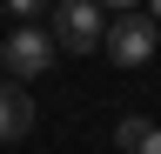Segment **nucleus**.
Wrapping results in <instances>:
<instances>
[{
	"label": "nucleus",
	"mask_w": 161,
	"mask_h": 154,
	"mask_svg": "<svg viewBox=\"0 0 161 154\" xmlns=\"http://www.w3.org/2000/svg\"><path fill=\"white\" fill-rule=\"evenodd\" d=\"M54 47H67V54H94L101 40H108V7L101 0H54Z\"/></svg>",
	"instance_id": "1"
},
{
	"label": "nucleus",
	"mask_w": 161,
	"mask_h": 154,
	"mask_svg": "<svg viewBox=\"0 0 161 154\" xmlns=\"http://www.w3.org/2000/svg\"><path fill=\"white\" fill-rule=\"evenodd\" d=\"M54 54H60V47H54V34H47V27H14L7 40H0V67L27 87L34 74H47V67H54Z\"/></svg>",
	"instance_id": "2"
},
{
	"label": "nucleus",
	"mask_w": 161,
	"mask_h": 154,
	"mask_svg": "<svg viewBox=\"0 0 161 154\" xmlns=\"http://www.w3.org/2000/svg\"><path fill=\"white\" fill-rule=\"evenodd\" d=\"M154 40H161V27L148 20V13H114L101 47H108V61H114V67H141V61L154 54Z\"/></svg>",
	"instance_id": "3"
},
{
	"label": "nucleus",
	"mask_w": 161,
	"mask_h": 154,
	"mask_svg": "<svg viewBox=\"0 0 161 154\" xmlns=\"http://www.w3.org/2000/svg\"><path fill=\"white\" fill-rule=\"evenodd\" d=\"M34 94L20 87V81H0V141H27L34 134Z\"/></svg>",
	"instance_id": "4"
},
{
	"label": "nucleus",
	"mask_w": 161,
	"mask_h": 154,
	"mask_svg": "<svg viewBox=\"0 0 161 154\" xmlns=\"http://www.w3.org/2000/svg\"><path fill=\"white\" fill-rule=\"evenodd\" d=\"M114 147H121V154H161V121L121 114V121H114Z\"/></svg>",
	"instance_id": "5"
},
{
	"label": "nucleus",
	"mask_w": 161,
	"mask_h": 154,
	"mask_svg": "<svg viewBox=\"0 0 161 154\" xmlns=\"http://www.w3.org/2000/svg\"><path fill=\"white\" fill-rule=\"evenodd\" d=\"M47 7H54V0H7V13H20V27H40Z\"/></svg>",
	"instance_id": "6"
},
{
	"label": "nucleus",
	"mask_w": 161,
	"mask_h": 154,
	"mask_svg": "<svg viewBox=\"0 0 161 154\" xmlns=\"http://www.w3.org/2000/svg\"><path fill=\"white\" fill-rule=\"evenodd\" d=\"M101 7H114V13H141L148 0H101Z\"/></svg>",
	"instance_id": "7"
},
{
	"label": "nucleus",
	"mask_w": 161,
	"mask_h": 154,
	"mask_svg": "<svg viewBox=\"0 0 161 154\" xmlns=\"http://www.w3.org/2000/svg\"><path fill=\"white\" fill-rule=\"evenodd\" d=\"M141 13H148V20H154V27H161V0H148V7H141Z\"/></svg>",
	"instance_id": "8"
}]
</instances>
